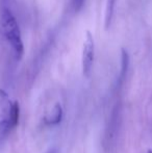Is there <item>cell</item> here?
I'll list each match as a JSON object with an SVG mask.
<instances>
[{
    "label": "cell",
    "instance_id": "1",
    "mask_svg": "<svg viewBox=\"0 0 152 153\" xmlns=\"http://www.w3.org/2000/svg\"><path fill=\"white\" fill-rule=\"evenodd\" d=\"M1 24L4 36L10 43L15 53V56L17 59H21L24 54V44L22 41L20 27L13 13L7 8H4L2 10Z\"/></svg>",
    "mask_w": 152,
    "mask_h": 153
},
{
    "label": "cell",
    "instance_id": "2",
    "mask_svg": "<svg viewBox=\"0 0 152 153\" xmlns=\"http://www.w3.org/2000/svg\"><path fill=\"white\" fill-rule=\"evenodd\" d=\"M95 55V43L94 38L90 31H87L82 50V72L85 77H89L92 72Z\"/></svg>",
    "mask_w": 152,
    "mask_h": 153
},
{
    "label": "cell",
    "instance_id": "4",
    "mask_svg": "<svg viewBox=\"0 0 152 153\" xmlns=\"http://www.w3.org/2000/svg\"><path fill=\"white\" fill-rule=\"evenodd\" d=\"M62 119H63V108L59 103H56L49 117H47L45 121L48 125H57L59 123H61Z\"/></svg>",
    "mask_w": 152,
    "mask_h": 153
},
{
    "label": "cell",
    "instance_id": "5",
    "mask_svg": "<svg viewBox=\"0 0 152 153\" xmlns=\"http://www.w3.org/2000/svg\"><path fill=\"white\" fill-rule=\"evenodd\" d=\"M128 67H129V56H128V52L125 49H122L121 51V70H120V76H119V85L123 83L124 79L126 77L128 71Z\"/></svg>",
    "mask_w": 152,
    "mask_h": 153
},
{
    "label": "cell",
    "instance_id": "10",
    "mask_svg": "<svg viewBox=\"0 0 152 153\" xmlns=\"http://www.w3.org/2000/svg\"><path fill=\"white\" fill-rule=\"evenodd\" d=\"M148 153H152V149H150V150H149V151H148Z\"/></svg>",
    "mask_w": 152,
    "mask_h": 153
},
{
    "label": "cell",
    "instance_id": "6",
    "mask_svg": "<svg viewBox=\"0 0 152 153\" xmlns=\"http://www.w3.org/2000/svg\"><path fill=\"white\" fill-rule=\"evenodd\" d=\"M117 0H106V7H105V17H104V23H105V28L108 29L112 24L113 17H114L115 7Z\"/></svg>",
    "mask_w": 152,
    "mask_h": 153
},
{
    "label": "cell",
    "instance_id": "7",
    "mask_svg": "<svg viewBox=\"0 0 152 153\" xmlns=\"http://www.w3.org/2000/svg\"><path fill=\"white\" fill-rule=\"evenodd\" d=\"M10 123H12L13 128L17 126L19 123V117H20V106L17 101L12 103V107H10Z\"/></svg>",
    "mask_w": 152,
    "mask_h": 153
},
{
    "label": "cell",
    "instance_id": "3",
    "mask_svg": "<svg viewBox=\"0 0 152 153\" xmlns=\"http://www.w3.org/2000/svg\"><path fill=\"white\" fill-rule=\"evenodd\" d=\"M121 106L118 104L113 109L112 117L110 119V124L106 128V140H108V144H110V142H115L118 137L120 128L119 126L121 123Z\"/></svg>",
    "mask_w": 152,
    "mask_h": 153
},
{
    "label": "cell",
    "instance_id": "9",
    "mask_svg": "<svg viewBox=\"0 0 152 153\" xmlns=\"http://www.w3.org/2000/svg\"><path fill=\"white\" fill-rule=\"evenodd\" d=\"M48 153H56V152H55V150H54V149H52V150H50V151H49Z\"/></svg>",
    "mask_w": 152,
    "mask_h": 153
},
{
    "label": "cell",
    "instance_id": "8",
    "mask_svg": "<svg viewBox=\"0 0 152 153\" xmlns=\"http://www.w3.org/2000/svg\"><path fill=\"white\" fill-rule=\"evenodd\" d=\"M85 4V0H72V6L75 12H79Z\"/></svg>",
    "mask_w": 152,
    "mask_h": 153
}]
</instances>
